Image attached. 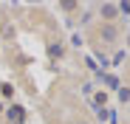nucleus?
<instances>
[{
	"mask_svg": "<svg viewBox=\"0 0 130 124\" xmlns=\"http://www.w3.org/2000/svg\"><path fill=\"white\" fill-rule=\"evenodd\" d=\"M0 93H3V96H11L14 88H11V85H0Z\"/></svg>",
	"mask_w": 130,
	"mask_h": 124,
	"instance_id": "4",
	"label": "nucleus"
},
{
	"mask_svg": "<svg viewBox=\"0 0 130 124\" xmlns=\"http://www.w3.org/2000/svg\"><path fill=\"white\" fill-rule=\"evenodd\" d=\"M9 118H14V121H26L23 107H9Z\"/></svg>",
	"mask_w": 130,
	"mask_h": 124,
	"instance_id": "3",
	"label": "nucleus"
},
{
	"mask_svg": "<svg viewBox=\"0 0 130 124\" xmlns=\"http://www.w3.org/2000/svg\"><path fill=\"white\" fill-rule=\"evenodd\" d=\"M99 14L110 23V20H116V14H119V6H113V3H105L102 9H99Z\"/></svg>",
	"mask_w": 130,
	"mask_h": 124,
	"instance_id": "1",
	"label": "nucleus"
},
{
	"mask_svg": "<svg viewBox=\"0 0 130 124\" xmlns=\"http://www.w3.org/2000/svg\"><path fill=\"white\" fill-rule=\"evenodd\" d=\"M79 124H88V121H79Z\"/></svg>",
	"mask_w": 130,
	"mask_h": 124,
	"instance_id": "5",
	"label": "nucleus"
},
{
	"mask_svg": "<svg viewBox=\"0 0 130 124\" xmlns=\"http://www.w3.org/2000/svg\"><path fill=\"white\" fill-rule=\"evenodd\" d=\"M99 34H102V37H105V39H107V43H113V39H116V37H119V34H116V28H113V26H102V28H99Z\"/></svg>",
	"mask_w": 130,
	"mask_h": 124,
	"instance_id": "2",
	"label": "nucleus"
}]
</instances>
